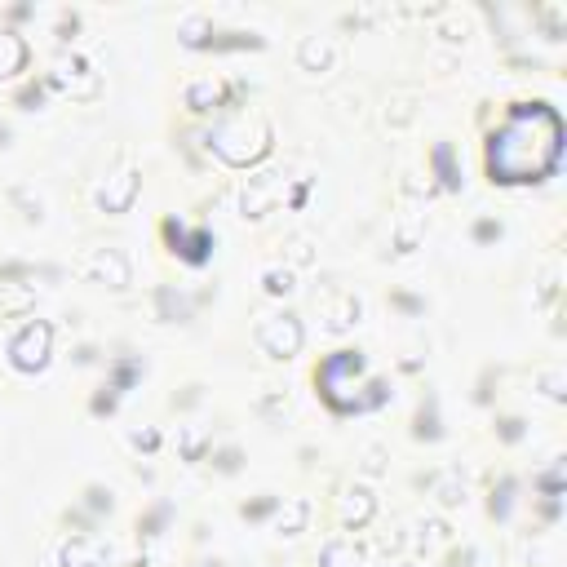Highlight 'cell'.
<instances>
[{
    "mask_svg": "<svg viewBox=\"0 0 567 567\" xmlns=\"http://www.w3.org/2000/svg\"><path fill=\"white\" fill-rule=\"evenodd\" d=\"M328 58H333V45H328L324 36H311L302 45V63L306 67H328Z\"/></svg>",
    "mask_w": 567,
    "mask_h": 567,
    "instance_id": "7c38bea8",
    "label": "cell"
},
{
    "mask_svg": "<svg viewBox=\"0 0 567 567\" xmlns=\"http://www.w3.org/2000/svg\"><path fill=\"white\" fill-rule=\"evenodd\" d=\"M209 231H195V235H187V240H182V257H187V262H204V253H209Z\"/></svg>",
    "mask_w": 567,
    "mask_h": 567,
    "instance_id": "4fadbf2b",
    "label": "cell"
},
{
    "mask_svg": "<svg viewBox=\"0 0 567 567\" xmlns=\"http://www.w3.org/2000/svg\"><path fill=\"white\" fill-rule=\"evenodd\" d=\"M49 342H54V328H49L45 319H36V324H27L23 333L9 342V355H14V364L23 368V373H36L49 359Z\"/></svg>",
    "mask_w": 567,
    "mask_h": 567,
    "instance_id": "277c9868",
    "label": "cell"
},
{
    "mask_svg": "<svg viewBox=\"0 0 567 567\" xmlns=\"http://www.w3.org/2000/svg\"><path fill=\"white\" fill-rule=\"evenodd\" d=\"M257 346H262L266 355H275V359H293L297 350H302V324H297L293 315L262 319V328H257Z\"/></svg>",
    "mask_w": 567,
    "mask_h": 567,
    "instance_id": "3957f363",
    "label": "cell"
},
{
    "mask_svg": "<svg viewBox=\"0 0 567 567\" xmlns=\"http://www.w3.org/2000/svg\"><path fill=\"white\" fill-rule=\"evenodd\" d=\"M133 195H138V173H116V178L98 191V204L107 213H125L133 204Z\"/></svg>",
    "mask_w": 567,
    "mask_h": 567,
    "instance_id": "8992f818",
    "label": "cell"
},
{
    "mask_svg": "<svg viewBox=\"0 0 567 567\" xmlns=\"http://www.w3.org/2000/svg\"><path fill=\"white\" fill-rule=\"evenodd\" d=\"M18 67H23V40L0 36V76H14Z\"/></svg>",
    "mask_w": 567,
    "mask_h": 567,
    "instance_id": "8fae6325",
    "label": "cell"
},
{
    "mask_svg": "<svg viewBox=\"0 0 567 567\" xmlns=\"http://www.w3.org/2000/svg\"><path fill=\"white\" fill-rule=\"evenodd\" d=\"M266 147H271V129H266L262 120H249V116L226 120V125L213 133V151H218L226 164H235V169L262 160Z\"/></svg>",
    "mask_w": 567,
    "mask_h": 567,
    "instance_id": "7a4b0ae2",
    "label": "cell"
},
{
    "mask_svg": "<svg viewBox=\"0 0 567 567\" xmlns=\"http://www.w3.org/2000/svg\"><path fill=\"white\" fill-rule=\"evenodd\" d=\"M368 514H373V497H368L364 488L346 492V501H342V523H368Z\"/></svg>",
    "mask_w": 567,
    "mask_h": 567,
    "instance_id": "9c48e42d",
    "label": "cell"
},
{
    "mask_svg": "<svg viewBox=\"0 0 567 567\" xmlns=\"http://www.w3.org/2000/svg\"><path fill=\"white\" fill-rule=\"evenodd\" d=\"M280 191H284V187H280V182H275V173H266V178H257L253 187H244V213H249V218H262V209H266V204H271Z\"/></svg>",
    "mask_w": 567,
    "mask_h": 567,
    "instance_id": "52a82bcc",
    "label": "cell"
},
{
    "mask_svg": "<svg viewBox=\"0 0 567 567\" xmlns=\"http://www.w3.org/2000/svg\"><path fill=\"white\" fill-rule=\"evenodd\" d=\"M266 293H293V275L288 271H266Z\"/></svg>",
    "mask_w": 567,
    "mask_h": 567,
    "instance_id": "5bb4252c",
    "label": "cell"
},
{
    "mask_svg": "<svg viewBox=\"0 0 567 567\" xmlns=\"http://www.w3.org/2000/svg\"><path fill=\"white\" fill-rule=\"evenodd\" d=\"M435 164H439L443 182H448V187H457V173H452V151H448V147H439V151H435Z\"/></svg>",
    "mask_w": 567,
    "mask_h": 567,
    "instance_id": "2e32d148",
    "label": "cell"
},
{
    "mask_svg": "<svg viewBox=\"0 0 567 567\" xmlns=\"http://www.w3.org/2000/svg\"><path fill=\"white\" fill-rule=\"evenodd\" d=\"M324 567H364V554H359L350 541H333L324 550Z\"/></svg>",
    "mask_w": 567,
    "mask_h": 567,
    "instance_id": "30bf717a",
    "label": "cell"
},
{
    "mask_svg": "<svg viewBox=\"0 0 567 567\" xmlns=\"http://www.w3.org/2000/svg\"><path fill=\"white\" fill-rule=\"evenodd\" d=\"M563 151V120L554 107L532 102V107L510 111V120L492 133L488 169L501 182H541L554 173Z\"/></svg>",
    "mask_w": 567,
    "mask_h": 567,
    "instance_id": "6da1fadb",
    "label": "cell"
},
{
    "mask_svg": "<svg viewBox=\"0 0 567 567\" xmlns=\"http://www.w3.org/2000/svg\"><path fill=\"white\" fill-rule=\"evenodd\" d=\"M209 98L218 102L222 89H218V85H195V89H191V107H195V111H204V102H209Z\"/></svg>",
    "mask_w": 567,
    "mask_h": 567,
    "instance_id": "9a60e30c",
    "label": "cell"
},
{
    "mask_svg": "<svg viewBox=\"0 0 567 567\" xmlns=\"http://www.w3.org/2000/svg\"><path fill=\"white\" fill-rule=\"evenodd\" d=\"M98 554H102V541H94V536H71L63 550V567H94Z\"/></svg>",
    "mask_w": 567,
    "mask_h": 567,
    "instance_id": "ba28073f",
    "label": "cell"
},
{
    "mask_svg": "<svg viewBox=\"0 0 567 567\" xmlns=\"http://www.w3.org/2000/svg\"><path fill=\"white\" fill-rule=\"evenodd\" d=\"M85 275H94V280H107L111 288H125L129 284V262L120 257L116 249H98L85 257Z\"/></svg>",
    "mask_w": 567,
    "mask_h": 567,
    "instance_id": "5b68a950",
    "label": "cell"
}]
</instances>
